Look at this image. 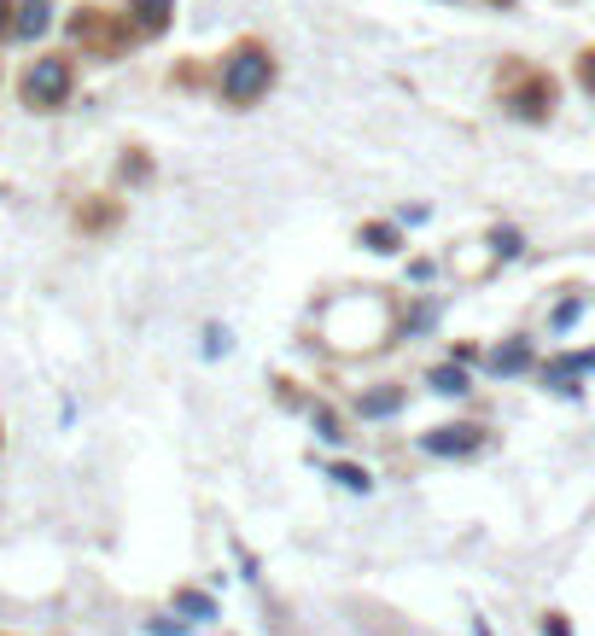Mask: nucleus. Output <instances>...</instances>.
<instances>
[{"instance_id":"obj_1","label":"nucleus","mask_w":595,"mask_h":636,"mask_svg":"<svg viewBox=\"0 0 595 636\" xmlns=\"http://www.w3.org/2000/svg\"><path fill=\"white\" fill-rule=\"evenodd\" d=\"M269 82H275V64H269L263 47H240V53L223 64V99H234V106H251Z\"/></svg>"},{"instance_id":"obj_2","label":"nucleus","mask_w":595,"mask_h":636,"mask_svg":"<svg viewBox=\"0 0 595 636\" xmlns=\"http://www.w3.org/2000/svg\"><path fill=\"white\" fill-rule=\"evenodd\" d=\"M64 94H71V59H36V64H29V76H24V99H29V106L53 111Z\"/></svg>"},{"instance_id":"obj_3","label":"nucleus","mask_w":595,"mask_h":636,"mask_svg":"<svg viewBox=\"0 0 595 636\" xmlns=\"http://www.w3.org/2000/svg\"><path fill=\"white\" fill-rule=\"evenodd\" d=\"M427 449H438V456H450V449H479V427H438V432H427Z\"/></svg>"},{"instance_id":"obj_4","label":"nucleus","mask_w":595,"mask_h":636,"mask_svg":"<svg viewBox=\"0 0 595 636\" xmlns=\"http://www.w3.org/2000/svg\"><path fill=\"white\" fill-rule=\"evenodd\" d=\"M47 12H53L47 0H24V7H19V36H41V29H47Z\"/></svg>"},{"instance_id":"obj_5","label":"nucleus","mask_w":595,"mask_h":636,"mask_svg":"<svg viewBox=\"0 0 595 636\" xmlns=\"http://www.w3.org/2000/svg\"><path fill=\"white\" fill-rule=\"evenodd\" d=\"M169 7H176V0H134V19H141V29H164Z\"/></svg>"},{"instance_id":"obj_6","label":"nucleus","mask_w":595,"mask_h":636,"mask_svg":"<svg viewBox=\"0 0 595 636\" xmlns=\"http://www.w3.org/2000/svg\"><path fill=\"white\" fill-rule=\"evenodd\" d=\"M397 404H403L397 392H373V397H362V415H391Z\"/></svg>"},{"instance_id":"obj_7","label":"nucleus","mask_w":595,"mask_h":636,"mask_svg":"<svg viewBox=\"0 0 595 636\" xmlns=\"http://www.w3.org/2000/svg\"><path fill=\"white\" fill-rule=\"evenodd\" d=\"M432 386H438V392H467V380H462V368H438Z\"/></svg>"},{"instance_id":"obj_8","label":"nucleus","mask_w":595,"mask_h":636,"mask_svg":"<svg viewBox=\"0 0 595 636\" xmlns=\"http://www.w3.org/2000/svg\"><path fill=\"white\" fill-rule=\"evenodd\" d=\"M514 368H525V345H508V350H497V374H514Z\"/></svg>"},{"instance_id":"obj_9","label":"nucleus","mask_w":595,"mask_h":636,"mask_svg":"<svg viewBox=\"0 0 595 636\" xmlns=\"http://www.w3.org/2000/svg\"><path fill=\"white\" fill-rule=\"evenodd\" d=\"M333 479H338V484H350V491H368V473H356V467H338Z\"/></svg>"},{"instance_id":"obj_10","label":"nucleus","mask_w":595,"mask_h":636,"mask_svg":"<svg viewBox=\"0 0 595 636\" xmlns=\"http://www.w3.org/2000/svg\"><path fill=\"white\" fill-rule=\"evenodd\" d=\"M584 88H595V53L584 59Z\"/></svg>"},{"instance_id":"obj_11","label":"nucleus","mask_w":595,"mask_h":636,"mask_svg":"<svg viewBox=\"0 0 595 636\" xmlns=\"http://www.w3.org/2000/svg\"><path fill=\"white\" fill-rule=\"evenodd\" d=\"M0 29H7V0H0Z\"/></svg>"}]
</instances>
